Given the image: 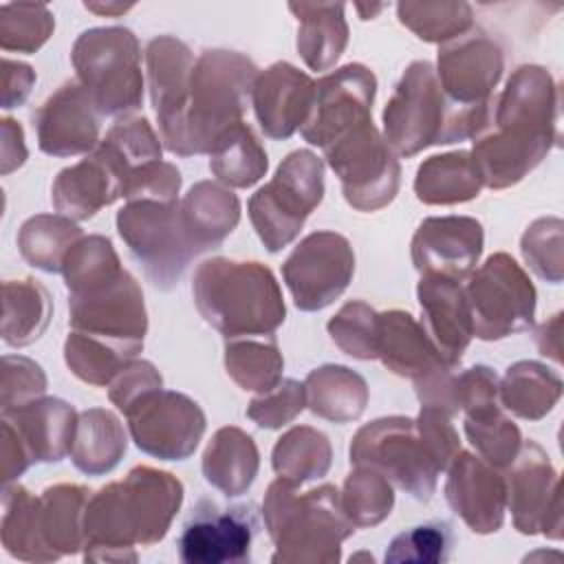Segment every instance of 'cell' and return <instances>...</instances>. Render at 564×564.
<instances>
[{
  "label": "cell",
  "mask_w": 564,
  "mask_h": 564,
  "mask_svg": "<svg viewBox=\"0 0 564 564\" xmlns=\"http://www.w3.org/2000/svg\"><path fill=\"white\" fill-rule=\"evenodd\" d=\"M0 463H2V480L9 485L11 480L20 478L29 465L33 463L26 454V447L22 445L15 427L2 419V443H0Z\"/></svg>",
  "instance_id": "obj_58"
},
{
  "label": "cell",
  "mask_w": 564,
  "mask_h": 564,
  "mask_svg": "<svg viewBox=\"0 0 564 564\" xmlns=\"http://www.w3.org/2000/svg\"><path fill=\"white\" fill-rule=\"evenodd\" d=\"M463 291L474 337L496 341L533 326L535 286L509 253L489 256L467 275Z\"/></svg>",
  "instance_id": "obj_12"
},
{
  "label": "cell",
  "mask_w": 564,
  "mask_h": 564,
  "mask_svg": "<svg viewBox=\"0 0 564 564\" xmlns=\"http://www.w3.org/2000/svg\"><path fill=\"white\" fill-rule=\"evenodd\" d=\"M2 414L18 410L35 399H40L46 390V375L40 364L22 355H4L2 357Z\"/></svg>",
  "instance_id": "obj_53"
},
{
  "label": "cell",
  "mask_w": 564,
  "mask_h": 564,
  "mask_svg": "<svg viewBox=\"0 0 564 564\" xmlns=\"http://www.w3.org/2000/svg\"><path fill=\"white\" fill-rule=\"evenodd\" d=\"M295 13L297 51L311 70H328L348 44V24L341 2H291Z\"/></svg>",
  "instance_id": "obj_31"
},
{
  "label": "cell",
  "mask_w": 564,
  "mask_h": 564,
  "mask_svg": "<svg viewBox=\"0 0 564 564\" xmlns=\"http://www.w3.org/2000/svg\"><path fill=\"white\" fill-rule=\"evenodd\" d=\"M397 15L425 42H449L474 26L467 2H399Z\"/></svg>",
  "instance_id": "obj_47"
},
{
  "label": "cell",
  "mask_w": 564,
  "mask_h": 564,
  "mask_svg": "<svg viewBox=\"0 0 564 564\" xmlns=\"http://www.w3.org/2000/svg\"><path fill=\"white\" fill-rule=\"evenodd\" d=\"M192 293L200 317L225 339L273 335L286 317L280 284L260 262L209 258L196 267Z\"/></svg>",
  "instance_id": "obj_4"
},
{
  "label": "cell",
  "mask_w": 564,
  "mask_h": 564,
  "mask_svg": "<svg viewBox=\"0 0 564 564\" xmlns=\"http://www.w3.org/2000/svg\"><path fill=\"white\" fill-rule=\"evenodd\" d=\"M260 513L275 544L271 562H337L341 557V542L355 531L335 485L297 491L295 482L278 476L264 494Z\"/></svg>",
  "instance_id": "obj_5"
},
{
  "label": "cell",
  "mask_w": 564,
  "mask_h": 564,
  "mask_svg": "<svg viewBox=\"0 0 564 564\" xmlns=\"http://www.w3.org/2000/svg\"><path fill=\"white\" fill-rule=\"evenodd\" d=\"M452 419L454 416L449 412L430 408V405H421V412L414 419L416 430H419L425 447L430 449L432 458L441 467V471H445L449 467V463L454 460V456L460 452V438H458V432H456Z\"/></svg>",
  "instance_id": "obj_55"
},
{
  "label": "cell",
  "mask_w": 564,
  "mask_h": 564,
  "mask_svg": "<svg viewBox=\"0 0 564 564\" xmlns=\"http://www.w3.org/2000/svg\"><path fill=\"white\" fill-rule=\"evenodd\" d=\"M500 46L478 26L445 42L438 51L436 77L445 97L458 108H480L494 97L502 77Z\"/></svg>",
  "instance_id": "obj_19"
},
{
  "label": "cell",
  "mask_w": 564,
  "mask_h": 564,
  "mask_svg": "<svg viewBox=\"0 0 564 564\" xmlns=\"http://www.w3.org/2000/svg\"><path fill=\"white\" fill-rule=\"evenodd\" d=\"M304 405H306L304 383L295 379H282L269 392H262L256 399H251L247 408V416L258 427L278 430L291 423L304 410Z\"/></svg>",
  "instance_id": "obj_52"
},
{
  "label": "cell",
  "mask_w": 564,
  "mask_h": 564,
  "mask_svg": "<svg viewBox=\"0 0 564 564\" xmlns=\"http://www.w3.org/2000/svg\"><path fill=\"white\" fill-rule=\"evenodd\" d=\"M482 225L469 216H430L412 236L410 253L414 269L445 275L456 282L467 280L482 253Z\"/></svg>",
  "instance_id": "obj_22"
},
{
  "label": "cell",
  "mask_w": 564,
  "mask_h": 564,
  "mask_svg": "<svg viewBox=\"0 0 564 564\" xmlns=\"http://www.w3.org/2000/svg\"><path fill=\"white\" fill-rule=\"evenodd\" d=\"M333 463V449L324 432L295 425L284 432L271 452L273 471L295 485L324 478Z\"/></svg>",
  "instance_id": "obj_42"
},
{
  "label": "cell",
  "mask_w": 564,
  "mask_h": 564,
  "mask_svg": "<svg viewBox=\"0 0 564 564\" xmlns=\"http://www.w3.org/2000/svg\"><path fill=\"white\" fill-rule=\"evenodd\" d=\"M88 498L90 491L75 482H59L42 491L37 502L40 531L55 560L84 549V513Z\"/></svg>",
  "instance_id": "obj_33"
},
{
  "label": "cell",
  "mask_w": 564,
  "mask_h": 564,
  "mask_svg": "<svg viewBox=\"0 0 564 564\" xmlns=\"http://www.w3.org/2000/svg\"><path fill=\"white\" fill-rule=\"evenodd\" d=\"M123 194V176L115 161L97 145L75 165L64 167L51 187V200L57 214L70 220H88L101 207Z\"/></svg>",
  "instance_id": "obj_26"
},
{
  "label": "cell",
  "mask_w": 564,
  "mask_h": 564,
  "mask_svg": "<svg viewBox=\"0 0 564 564\" xmlns=\"http://www.w3.org/2000/svg\"><path fill=\"white\" fill-rule=\"evenodd\" d=\"M445 498L474 533H496L507 509L505 474L478 454L458 452L447 467Z\"/></svg>",
  "instance_id": "obj_23"
},
{
  "label": "cell",
  "mask_w": 564,
  "mask_h": 564,
  "mask_svg": "<svg viewBox=\"0 0 564 564\" xmlns=\"http://www.w3.org/2000/svg\"><path fill=\"white\" fill-rule=\"evenodd\" d=\"M26 161L24 134L18 121L4 117L2 119V174L20 167Z\"/></svg>",
  "instance_id": "obj_59"
},
{
  "label": "cell",
  "mask_w": 564,
  "mask_h": 564,
  "mask_svg": "<svg viewBox=\"0 0 564 564\" xmlns=\"http://www.w3.org/2000/svg\"><path fill=\"white\" fill-rule=\"evenodd\" d=\"M99 148L115 161L123 176V185L132 172L139 167L161 161V139L152 130L145 117H123L119 119L106 137L99 141ZM123 196V194H121Z\"/></svg>",
  "instance_id": "obj_45"
},
{
  "label": "cell",
  "mask_w": 564,
  "mask_h": 564,
  "mask_svg": "<svg viewBox=\"0 0 564 564\" xmlns=\"http://www.w3.org/2000/svg\"><path fill=\"white\" fill-rule=\"evenodd\" d=\"M377 77L364 64H346L315 82L311 112L300 134L322 150L348 134L352 128L372 121Z\"/></svg>",
  "instance_id": "obj_17"
},
{
  "label": "cell",
  "mask_w": 564,
  "mask_h": 564,
  "mask_svg": "<svg viewBox=\"0 0 564 564\" xmlns=\"http://www.w3.org/2000/svg\"><path fill=\"white\" fill-rule=\"evenodd\" d=\"M308 410L333 423H350L359 419L368 405L366 379L337 364H326L311 370L304 379Z\"/></svg>",
  "instance_id": "obj_32"
},
{
  "label": "cell",
  "mask_w": 564,
  "mask_h": 564,
  "mask_svg": "<svg viewBox=\"0 0 564 564\" xmlns=\"http://www.w3.org/2000/svg\"><path fill=\"white\" fill-rule=\"evenodd\" d=\"M341 507L355 529L383 522L394 507L392 482L372 467L355 465L341 489Z\"/></svg>",
  "instance_id": "obj_44"
},
{
  "label": "cell",
  "mask_w": 564,
  "mask_h": 564,
  "mask_svg": "<svg viewBox=\"0 0 564 564\" xmlns=\"http://www.w3.org/2000/svg\"><path fill=\"white\" fill-rule=\"evenodd\" d=\"M181 183L183 178L176 165L167 161H152L130 174V178L123 185V198L178 203Z\"/></svg>",
  "instance_id": "obj_54"
},
{
  "label": "cell",
  "mask_w": 564,
  "mask_h": 564,
  "mask_svg": "<svg viewBox=\"0 0 564 564\" xmlns=\"http://www.w3.org/2000/svg\"><path fill=\"white\" fill-rule=\"evenodd\" d=\"M35 82V73L24 62H13L9 57L2 59V108H15L24 104Z\"/></svg>",
  "instance_id": "obj_57"
},
{
  "label": "cell",
  "mask_w": 564,
  "mask_h": 564,
  "mask_svg": "<svg viewBox=\"0 0 564 564\" xmlns=\"http://www.w3.org/2000/svg\"><path fill=\"white\" fill-rule=\"evenodd\" d=\"M101 112L79 82L62 84L35 112L37 145L51 156L90 154L99 145Z\"/></svg>",
  "instance_id": "obj_21"
},
{
  "label": "cell",
  "mask_w": 564,
  "mask_h": 564,
  "mask_svg": "<svg viewBox=\"0 0 564 564\" xmlns=\"http://www.w3.org/2000/svg\"><path fill=\"white\" fill-rule=\"evenodd\" d=\"M562 397V379L555 370L540 361H516L507 368L498 383V399L511 414L540 421L546 416Z\"/></svg>",
  "instance_id": "obj_36"
},
{
  "label": "cell",
  "mask_w": 564,
  "mask_h": 564,
  "mask_svg": "<svg viewBox=\"0 0 564 564\" xmlns=\"http://www.w3.org/2000/svg\"><path fill=\"white\" fill-rule=\"evenodd\" d=\"M37 502L26 487L22 485H4L2 491V546L9 555L24 562H51L55 555L44 544L40 531Z\"/></svg>",
  "instance_id": "obj_40"
},
{
  "label": "cell",
  "mask_w": 564,
  "mask_h": 564,
  "mask_svg": "<svg viewBox=\"0 0 564 564\" xmlns=\"http://www.w3.org/2000/svg\"><path fill=\"white\" fill-rule=\"evenodd\" d=\"M256 441L240 427H220L203 452V476L223 496H242L258 476Z\"/></svg>",
  "instance_id": "obj_30"
},
{
  "label": "cell",
  "mask_w": 564,
  "mask_h": 564,
  "mask_svg": "<svg viewBox=\"0 0 564 564\" xmlns=\"http://www.w3.org/2000/svg\"><path fill=\"white\" fill-rule=\"evenodd\" d=\"M480 187V172L465 150L425 159L414 178V194L425 205L465 203L476 198Z\"/></svg>",
  "instance_id": "obj_35"
},
{
  "label": "cell",
  "mask_w": 564,
  "mask_h": 564,
  "mask_svg": "<svg viewBox=\"0 0 564 564\" xmlns=\"http://www.w3.org/2000/svg\"><path fill=\"white\" fill-rule=\"evenodd\" d=\"M2 297V341L22 348L40 339L53 313L46 286L33 278L7 280Z\"/></svg>",
  "instance_id": "obj_37"
},
{
  "label": "cell",
  "mask_w": 564,
  "mask_h": 564,
  "mask_svg": "<svg viewBox=\"0 0 564 564\" xmlns=\"http://www.w3.org/2000/svg\"><path fill=\"white\" fill-rule=\"evenodd\" d=\"M258 531L256 502L220 507L216 500L198 498L181 527L178 557L185 564L249 562Z\"/></svg>",
  "instance_id": "obj_15"
},
{
  "label": "cell",
  "mask_w": 564,
  "mask_h": 564,
  "mask_svg": "<svg viewBox=\"0 0 564 564\" xmlns=\"http://www.w3.org/2000/svg\"><path fill=\"white\" fill-rule=\"evenodd\" d=\"M253 59L238 51L209 48L196 57L183 123V154H209L216 139L242 121L258 77Z\"/></svg>",
  "instance_id": "obj_7"
},
{
  "label": "cell",
  "mask_w": 564,
  "mask_h": 564,
  "mask_svg": "<svg viewBox=\"0 0 564 564\" xmlns=\"http://www.w3.org/2000/svg\"><path fill=\"white\" fill-rule=\"evenodd\" d=\"M328 335L335 346L355 359H377L379 313L364 300L346 302L328 322Z\"/></svg>",
  "instance_id": "obj_49"
},
{
  "label": "cell",
  "mask_w": 564,
  "mask_h": 564,
  "mask_svg": "<svg viewBox=\"0 0 564 564\" xmlns=\"http://www.w3.org/2000/svg\"><path fill=\"white\" fill-rule=\"evenodd\" d=\"M350 465L377 469L421 502L434 496L441 474L410 416H383L359 427L350 443Z\"/></svg>",
  "instance_id": "obj_11"
},
{
  "label": "cell",
  "mask_w": 564,
  "mask_h": 564,
  "mask_svg": "<svg viewBox=\"0 0 564 564\" xmlns=\"http://www.w3.org/2000/svg\"><path fill=\"white\" fill-rule=\"evenodd\" d=\"M352 273V247L337 231L308 234L282 264V278L293 304L306 313L330 306L348 289Z\"/></svg>",
  "instance_id": "obj_16"
},
{
  "label": "cell",
  "mask_w": 564,
  "mask_h": 564,
  "mask_svg": "<svg viewBox=\"0 0 564 564\" xmlns=\"http://www.w3.org/2000/svg\"><path fill=\"white\" fill-rule=\"evenodd\" d=\"M489 106H454L430 62H412L383 108V139L397 156H414L430 145L474 139L489 117Z\"/></svg>",
  "instance_id": "obj_6"
},
{
  "label": "cell",
  "mask_w": 564,
  "mask_h": 564,
  "mask_svg": "<svg viewBox=\"0 0 564 564\" xmlns=\"http://www.w3.org/2000/svg\"><path fill=\"white\" fill-rule=\"evenodd\" d=\"M88 11H97V13H123L128 11L132 4H93V2H86L84 4Z\"/></svg>",
  "instance_id": "obj_60"
},
{
  "label": "cell",
  "mask_w": 564,
  "mask_h": 564,
  "mask_svg": "<svg viewBox=\"0 0 564 564\" xmlns=\"http://www.w3.org/2000/svg\"><path fill=\"white\" fill-rule=\"evenodd\" d=\"M137 355L110 341L70 330L64 341V361L70 372L90 386H108Z\"/></svg>",
  "instance_id": "obj_46"
},
{
  "label": "cell",
  "mask_w": 564,
  "mask_h": 564,
  "mask_svg": "<svg viewBox=\"0 0 564 564\" xmlns=\"http://www.w3.org/2000/svg\"><path fill=\"white\" fill-rule=\"evenodd\" d=\"M562 227L560 218H538L520 240L527 267L551 284L562 282Z\"/></svg>",
  "instance_id": "obj_51"
},
{
  "label": "cell",
  "mask_w": 564,
  "mask_h": 564,
  "mask_svg": "<svg viewBox=\"0 0 564 564\" xmlns=\"http://www.w3.org/2000/svg\"><path fill=\"white\" fill-rule=\"evenodd\" d=\"M77 416L75 408L57 397H40L2 414L15 427L33 463H57L70 454Z\"/></svg>",
  "instance_id": "obj_27"
},
{
  "label": "cell",
  "mask_w": 564,
  "mask_h": 564,
  "mask_svg": "<svg viewBox=\"0 0 564 564\" xmlns=\"http://www.w3.org/2000/svg\"><path fill=\"white\" fill-rule=\"evenodd\" d=\"M416 295L421 304L423 330L438 350L441 359L456 368L474 337L463 284L445 275L423 273Z\"/></svg>",
  "instance_id": "obj_25"
},
{
  "label": "cell",
  "mask_w": 564,
  "mask_h": 564,
  "mask_svg": "<svg viewBox=\"0 0 564 564\" xmlns=\"http://www.w3.org/2000/svg\"><path fill=\"white\" fill-rule=\"evenodd\" d=\"M194 64L192 48L174 35H159L145 46L150 99L156 112L159 134L163 145L178 156L183 154V123Z\"/></svg>",
  "instance_id": "obj_20"
},
{
  "label": "cell",
  "mask_w": 564,
  "mask_h": 564,
  "mask_svg": "<svg viewBox=\"0 0 564 564\" xmlns=\"http://www.w3.org/2000/svg\"><path fill=\"white\" fill-rule=\"evenodd\" d=\"M134 445L161 460H185L205 432V412L183 392L156 388L139 397L126 412Z\"/></svg>",
  "instance_id": "obj_14"
},
{
  "label": "cell",
  "mask_w": 564,
  "mask_h": 564,
  "mask_svg": "<svg viewBox=\"0 0 564 564\" xmlns=\"http://www.w3.org/2000/svg\"><path fill=\"white\" fill-rule=\"evenodd\" d=\"M183 502V485L170 471L132 467L88 498L84 513L86 562H137L134 546L161 542Z\"/></svg>",
  "instance_id": "obj_2"
},
{
  "label": "cell",
  "mask_w": 564,
  "mask_h": 564,
  "mask_svg": "<svg viewBox=\"0 0 564 564\" xmlns=\"http://www.w3.org/2000/svg\"><path fill=\"white\" fill-rule=\"evenodd\" d=\"M557 108L560 90L546 68L524 64L511 73L469 152L482 185L505 189L540 165L560 139Z\"/></svg>",
  "instance_id": "obj_1"
},
{
  "label": "cell",
  "mask_w": 564,
  "mask_h": 564,
  "mask_svg": "<svg viewBox=\"0 0 564 564\" xmlns=\"http://www.w3.org/2000/svg\"><path fill=\"white\" fill-rule=\"evenodd\" d=\"M284 359L280 355L275 335L234 337L225 339V368L227 375L251 392H269L282 381Z\"/></svg>",
  "instance_id": "obj_41"
},
{
  "label": "cell",
  "mask_w": 564,
  "mask_h": 564,
  "mask_svg": "<svg viewBox=\"0 0 564 564\" xmlns=\"http://www.w3.org/2000/svg\"><path fill=\"white\" fill-rule=\"evenodd\" d=\"M156 388H163V379L154 368V364L143 359L141 361L132 359L108 383V397L121 412H126L139 397Z\"/></svg>",
  "instance_id": "obj_56"
},
{
  "label": "cell",
  "mask_w": 564,
  "mask_h": 564,
  "mask_svg": "<svg viewBox=\"0 0 564 564\" xmlns=\"http://www.w3.org/2000/svg\"><path fill=\"white\" fill-rule=\"evenodd\" d=\"M55 20L46 4L9 2L0 7L2 51L35 53L53 33Z\"/></svg>",
  "instance_id": "obj_48"
},
{
  "label": "cell",
  "mask_w": 564,
  "mask_h": 564,
  "mask_svg": "<svg viewBox=\"0 0 564 564\" xmlns=\"http://www.w3.org/2000/svg\"><path fill=\"white\" fill-rule=\"evenodd\" d=\"M183 229L198 253L216 249L240 223L238 196L214 181H198L178 203Z\"/></svg>",
  "instance_id": "obj_28"
},
{
  "label": "cell",
  "mask_w": 564,
  "mask_h": 564,
  "mask_svg": "<svg viewBox=\"0 0 564 564\" xmlns=\"http://www.w3.org/2000/svg\"><path fill=\"white\" fill-rule=\"evenodd\" d=\"M463 430L476 454L496 469H507L522 447L520 427L502 412L500 403L467 412Z\"/></svg>",
  "instance_id": "obj_43"
},
{
  "label": "cell",
  "mask_w": 564,
  "mask_h": 564,
  "mask_svg": "<svg viewBox=\"0 0 564 564\" xmlns=\"http://www.w3.org/2000/svg\"><path fill=\"white\" fill-rule=\"evenodd\" d=\"M117 231L152 286L170 291L198 256L189 242L178 203L128 200L117 212Z\"/></svg>",
  "instance_id": "obj_10"
},
{
  "label": "cell",
  "mask_w": 564,
  "mask_h": 564,
  "mask_svg": "<svg viewBox=\"0 0 564 564\" xmlns=\"http://www.w3.org/2000/svg\"><path fill=\"white\" fill-rule=\"evenodd\" d=\"M315 82L289 62H275L260 70L251 104L262 132L269 139H289L304 126L313 104Z\"/></svg>",
  "instance_id": "obj_24"
},
{
  "label": "cell",
  "mask_w": 564,
  "mask_h": 564,
  "mask_svg": "<svg viewBox=\"0 0 564 564\" xmlns=\"http://www.w3.org/2000/svg\"><path fill=\"white\" fill-rule=\"evenodd\" d=\"M377 357L390 372L408 379H419L438 366H447L423 326L399 308L379 313Z\"/></svg>",
  "instance_id": "obj_29"
},
{
  "label": "cell",
  "mask_w": 564,
  "mask_h": 564,
  "mask_svg": "<svg viewBox=\"0 0 564 564\" xmlns=\"http://www.w3.org/2000/svg\"><path fill=\"white\" fill-rule=\"evenodd\" d=\"M452 546H454L452 527L445 520H434L394 535L386 549L383 560L386 564H401V562H414V564L441 562L443 564L449 560Z\"/></svg>",
  "instance_id": "obj_50"
},
{
  "label": "cell",
  "mask_w": 564,
  "mask_h": 564,
  "mask_svg": "<svg viewBox=\"0 0 564 564\" xmlns=\"http://www.w3.org/2000/svg\"><path fill=\"white\" fill-rule=\"evenodd\" d=\"M269 167L267 150L245 121L227 128L209 152V170L225 187H251Z\"/></svg>",
  "instance_id": "obj_38"
},
{
  "label": "cell",
  "mask_w": 564,
  "mask_h": 564,
  "mask_svg": "<svg viewBox=\"0 0 564 564\" xmlns=\"http://www.w3.org/2000/svg\"><path fill=\"white\" fill-rule=\"evenodd\" d=\"M84 238L79 225L62 214H35L18 231L24 262L46 273H62L68 251Z\"/></svg>",
  "instance_id": "obj_39"
},
{
  "label": "cell",
  "mask_w": 564,
  "mask_h": 564,
  "mask_svg": "<svg viewBox=\"0 0 564 564\" xmlns=\"http://www.w3.org/2000/svg\"><path fill=\"white\" fill-rule=\"evenodd\" d=\"M70 328L139 355L148 313L137 280L106 236H84L64 260Z\"/></svg>",
  "instance_id": "obj_3"
},
{
  "label": "cell",
  "mask_w": 564,
  "mask_h": 564,
  "mask_svg": "<svg viewBox=\"0 0 564 564\" xmlns=\"http://www.w3.org/2000/svg\"><path fill=\"white\" fill-rule=\"evenodd\" d=\"M322 198V159L311 150L286 154L275 176L249 198V218L267 251L275 253L291 245Z\"/></svg>",
  "instance_id": "obj_9"
},
{
  "label": "cell",
  "mask_w": 564,
  "mask_h": 564,
  "mask_svg": "<svg viewBox=\"0 0 564 564\" xmlns=\"http://www.w3.org/2000/svg\"><path fill=\"white\" fill-rule=\"evenodd\" d=\"M126 447L128 438L121 421L110 410L90 408L77 416L68 456L82 474L101 476L119 465Z\"/></svg>",
  "instance_id": "obj_34"
},
{
  "label": "cell",
  "mask_w": 564,
  "mask_h": 564,
  "mask_svg": "<svg viewBox=\"0 0 564 564\" xmlns=\"http://www.w3.org/2000/svg\"><path fill=\"white\" fill-rule=\"evenodd\" d=\"M324 156L339 176L346 203L357 212H377L394 200L401 165L372 121L324 148Z\"/></svg>",
  "instance_id": "obj_13"
},
{
  "label": "cell",
  "mask_w": 564,
  "mask_h": 564,
  "mask_svg": "<svg viewBox=\"0 0 564 564\" xmlns=\"http://www.w3.org/2000/svg\"><path fill=\"white\" fill-rule=\"evenodd\" d=\"M70 62L77 82L101 115L128 117L141 108L143 75L137 35L126 26H95L73 44Z\"/></svg>",
  "instance_id": "obj_8"
},
{
  "label": "cell",
  "mask_w": 564,
  "mask_h": 564,
  "mask_svg": "<svg viewBox=\"0 0 564 564\" xmlns=\"http://www.w3.org/2000/svg\"><path fill=\"white\" fill-rule=\"evenodd\" d=\"M505 487L507 507L520 533H542L551 540L562 538L560 478L535 441H522L518 456L507 467Z\"/></svg>",
  "instance_id": "obj_18"
}]
</instances>
